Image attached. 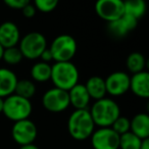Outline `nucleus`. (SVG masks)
Segmentation results:
<instances>
[{
  "instance_id": "obj_1",
  "label": "nucleus",
  "mask_w": 149,
  "mask_h": 149,
  "mask_svg": "<svg viewBox=\"0 0 149 149\" xmlns=\"http://www.w3.org/2000/svg\"><path fill=\"white\" fill-rule=\"evenodd\" d=\"M94 130L95 124L88 108L74 109L70 113L68 120V131L74 140L83 141L90 138Z\"/></svg>"
},
{
  "instance_id": "obj_2",
  "label": "nucleus",
  "mask_w": 149,
  "mask_h": 149,
  "mask_svg": "<svg viewBox=\"0 0 149 149\" xmlns=\"http://www.w3.org/2000/svg\"><path fill=\"white\" fill-rule=\"evenodd\" d=\"M89 111L95 126L99 128L110 127L120 116L118 104L113 99L107 97L95 100Z\"/></svg>"
},
{
  "instance_id": "obj_3",
  "label": "nucleus",
  "mask_w": 149,
  "mask_h": 149,
  "mask_svg": "<svg viewBox=\"0 0 149 149\" xmlns=\"http://www.w3.org/2000/svg\"><path fill=\"white\" fill-rule=\"evenodd\" d=\"M79 70L72 61L54 62L51 65L50 80L55 88L68 91L79 83Z\"/></svg>"
},
{
  "instance_id": "obj_4",
  "label": "nucleus",
  "mask_w": 149,
  "mask_h": 149,
  "mask_svg": "<svg viewBox=\"0 0 149 149\" xmlns=\"http://www.w3.org/2000/svg\"><path fill=\"white\" fill-rule=\"evenodd\" d=\"M2 113L13 122L26 120L32 113V103L29 99L13 93L4 98Z\"/></svg>"
},
{
  "instance_id": "obj_5",
  "label": "nucleus",
  "mask_w": 149,
  "mask_h": 149,
  "mask_svg": "<svg viewBox=\"0 0 149 149\" xmlns=\"http://www.w3.org/2000/svg\"><path fill=\"white\" fill-rule=\"evenodd\" d=\"M77 42L74 38L68 34H62L54 38L50 45L52 58L55 62L70 61L77 53Z\"/></svg>"
},
{
  "instance_id": "obj_6",
  "label": "nucleus",
  "mask_w": 149,
  "mask_h": 149,
  "mask_svg": "<svg viewBox=\"0 0 149 149\" xmlns=\"http://www.w3.org/2000/svg\"><path fill=\"white\" fill-rule=\"evenodd\" d=\"M22 54L28 59H37L41 53L47 48V41L43 34L39 32H30L19 42V46Z\"/></svg>"
},
{
  "instance_id": "obj_7",
  "label": "nucleus",
  "mask_w": 149,
  "mask_h": 149,
  "mask_svg": "<svg viewBox=\"0 0 149 149\" xmlns=\"http://www.w3.org/2000/svg\"><path fill=\"white\" fill-rule=\"evenodd\" d=\"M38 130L35 123L29 118L15 122L11 129V136L15 142L19 146L32 144L35 142Z\"/></svg>"
},
{
  "instance_id": "obj_8",
  "label": "nucleus",
  "mask_w": 149,
  "mask_h": 149,
  "mask_svg": "<svg viewBox=\"0 0 149 149\" xmlns=\"http://www.w3.org/2000/svg\"><path fill=\"white\" fill-rule=\"evenodd\" d=\"M42 104L44 108L50 112L57 113L64 111L70 106L68 91L55 87L47 90L42 97Z\"/></svg>"
},
{
  "instance_id": "obj_9",
  "label": "nucleus",
  "mask_w": 149,
  "mask_h": 149,
  "mask_svg": "<svg viewBox=\"0 0 149 149\" xmlns=\"http://www.w3.org/2000/svg\"><path fill=\"white\" fill-rule=\"evenodd\" d=\"M95 13L103 21L110 23L120 19L125 13L124 0H97Z\"/></svg>"
},
{
  "instance_id": "obj_10",
  "label": "nucleus",
  "mask_w": 149,
  "mask_h": 149,
  "mask_svg": "<svg viewBox=\"0 0 149 149\" xmlns=\"http://www.w3.org/2000/svg\"><path fill=\"white\" fill-rule=\"evenodd\" d=\"M90 138L93 149H118L120 135L110 127L94 130Z\"/></svg>"
},
{
  "instance_id": "obj_11",
  "label": "nucleus",
  "mask_w": 149,
  "mask_h": 149,
  "mask_svg": "<svg viewBox=\"0 0 149 149\" xmlns=\"http://www.w3.org/2000/svg\"><path fill=\"white\" fill-rule=\"evenodd\" d=\"M105 81L106 94L111 96H122L130 90V76L125 72H113Z\"/></svg>"
},
{
  "instance_id": "obj_12",
  "label": "nucleus",
  "mask_w": 149,
  "mask_h": 149,
  "mask_svg": "<svg viewBox=\"0 0 149 149\" xmlns=\"http://www.w3.org/2000/svg\"><path fill=\"white\" fill-rule=\"evenodd\" d=\"M137 25L138 19L124 13L120 19L107 23V30L113 37L122 38L136 29Z\"/></svg>"
},
{
  "instance_id": "obj_13",
  "label": "nucleus",
  "mask_w": 149,
  "mask_h": 149,
  "mask_svg": "<svg viewBox=\"0 0 149 149\" xmlns=\"http://www.w3.org/2000/svg\"><path fill=\"white\" fill-rule=\"evenodd\" d=\"M21 40V32L13 22H4L0 25V45L3 48L17 46Z\"/></svg>"
},
{
  "instance_id": "obj_14",
  "label": "nucleus",
  "mask_w": 149,
  "mask_h": 149,
  "mask_svg": "<svg viewBox=\"0 0 149 149\" xmlns=\"http://www.w3.org/2000/svg\"><path fill=\"white\" fill-rule=\"evenodd\" d=\"M130 90L137 97L144 99L149 97V74L146 70L133 74L130 77Z\"/></svg>"
},
{
  "instance_id": "obj_15",
  "label": "nucleus",
  "mask_w": 149,
  "mask_h": 149,
  "mask_svg": "<svg viewBox=\"0 0 149 149\" xmlns=\"http://www.w3.org/2000/svg\"><path fill=\"white\" fill-rule=\"evenodd\" d=\"M70 105H72L74 109H86L90 103L89 93L86 89L85 85L79 84L74 85L68 91Z\"/></svg>"
},
{
  "instance_id": "obj_16",
  "label": "nucleus",
  "mask_w": 149,
  "mask_h": 149,
  "mask_svg": "<svg viewBox=\"0 0 149 149\" xmlns=\"http://www.w3.org/2000/svg\"><path fill=\"white\" fill-rule=\"evenodd\" d=\"M17 80V74L11 70L0 68V97L5 98L15 93Z\"/></svg>"
},
{
  "instance_id": "obj_17",
  "label": "nucleus",
  "mask_w": 149,
  "mask_h": 149,
  "mask_svg": "<svg viewBox=\"0 0 149 149\" xmlns=\"http://www.w3.org/2000/svg\"><path fill=\"white\" fill-rule=\"evenodd\" d=\"M130 132L144 140L149 138V116L147 113H137L130 120Z\"/></svg>"
},
{
  "instance_id": "obj_18",
  "label": "nucleus",
  "mask_w": 149,
  "mask_h": 149,
  "mask_svg": "<svg viewBox=\"0 0 149 149\" xmlns=\"http://www.w3.org/2000/svg\"><path fill=\"white\" fill-rule=\"evenodd\" d=\"M85 87L91 99L99 100L106 96L105 81L103 78L99 77V76L90 77L86 82Z\"/></svg>"
},
{
  "instance_id": "obj_19",
  "label": "nucleus",
  "mask_w": 149,
  "mask_h": 149,
  "mask_svg": "<svg viewBox=\"0 0 149 149\" xmlns=\"http://www.w3.org/2000/svg\"><path fill=\"white\" fill-rule=\"evenodd\" d=\"M125 15L140 19L146 11V2L145 0H124Z\"/></svg>"
},
{
  "instance_id": "obj_20",
  "label": "nucleus",
  "mask_w": 149,
  "mask_h": 149,
  "mask_svg": "<svg viewBox=\"0 0 149 149\" xmlns=\"http://www.w3.org/2000/svg\"><path fill=\"white\" fill-rule=\"evenodd\" d=\"M32 80L38 83H44L50 80L51 77V64L43 61L36 62L31 68Z\"/></svg>"
},
{
  "instance_id": "obj_21",
  "label": "nucleus",
  "mask_w": 149,
  "mask_h": 149,
  "mask_svg": "<svg viewBox=\"0 0 149 149\" xmlns=\"http://www.w3.org/2000/svg\"><path fill=\"white\" fill-rule=\"evenodd\" d=\"M127 68L132 74H137L145 70L146 59L145 56L140 52H132L127 57Z\"/></svg>"
},
{
  "instance_id": "obj_22",
  "label": "nucleus",
  "mask_w": 149,
  "mask_h": 149,
  "mask_svg": "<svg viewBox=\"0 0 149 149\" xmlns=\"http://www.w3.org/2000/svg\"><path fill=\"white\" fill-rule=\"evenodd\" d=\"M15 94L30 100L36 94L35 83L32 80L28 79L17 80L15 89Z\"/></svg>"
},
{
  "instance_id": "obj_23",
  "label": "nucleus",
  "mask_w": 149,
  "mask_h": 149,
  "mask_svg": "<svg viewBox=\"0 0 149 149\" xmlns=\"http://www.w3.org/2000/svg\"><path fill=\"white\" fill-rule=\"evenodd\" d=\"M141 140L139 137H137L132 132H127L123 135H120V143H118V148L120 149H140L141 147Z\"/></svg>"
},
{
  "instance_id": "obj_24",
  "label": "nucleus",
  "mask_w": 149,
  "mask_h": 149,
  "mask_svg": "<svg viewBox=\"0 0 149 149\" xmlns=\"http://www.w3.org/2000/svg\"><path fill=\"white\" fill-rule=\"evenodd\" d=\"M23 58H24V56L17 46L5 48V49L3 50L2 59L4 60V62H6L7 64H10V65L19 64V62L23 60Z\"/></svg>"
},
{
  "instance_id": "obj_25",
  "label": "nucleus",
  "mask_w": 149,
  "mask_h": 149,
  "mask_svg": "<svg viewBox=\"0 0 149 149\" xmlns=\"http://www.w3.org/2000/svg\"><path fill=\"white\" fill-rule=\"evenodd\" d=\"M59 0H34V6L41 13H48L56 8Z\"/></svg>"
},
{
  "instance_id": "obj_26",
  "label": "nucleus",
  "mask_w": 149,
  "mask_h": 149,
  "mask_svg": "<svg viewBox=\"0 0 149 149\" xmlns=\"http://www.w3.org/2000/svg\"><path fill=\"white\" fill-rule=\"evenodd\" d=\"M110 128L118 135H123L125 133L130 131V120L126 116H120L116 120L113 122V124L110 126Z\"/></svg>"
},
{
  "instance_id": "obj_27",
  "label": "nucleus",
  "mask_w": 149,
  "mask_h": 149,
  "mask_svg": "<svg viewBox=\"0 0 149 149\" xmlns=\"http://www.w3.org/2000/svg\"><path fill=\"white\" fill-rule=\"evenodd\" d=\"M6 6L13 9H23L26 5L31 3V0H3Z\"/></svg>"
},
{
  "instance_id": "obj_28",
  "label": "nucleus",
  "mask_w": 149,
  "mask_h": 149,
  "mask_svg": "<svg viewBox=\"0 0 149 149\" xmlns=\"http://www.w3.org/2000/svg\"><path fill=\"white\" fill-rule=\"evenodd\" d=\"M36 11H37V9H36V7L34 6V4H32V3H29V4L26 5V6L22 9V13H23L24 17H27V19H32V17H35Z\"/></svg>"
},
{
  "instance_id": "obj_29",
  "label": "nucleus",
  "mask_w": 149,
  "mask_h": 149,
  "mask_svg": "<svg viewBox=\"0 0 149 149\" xmlns=\"http://www.w3.org/2000/svg\"><path fill=\"white\" fill-rule=\"evenodd\" d=\"M39 58H41V61L46 62V63H49L51 60H53V58H52L51 51H50L49 48H46V49L41 53V55H40Z\"/></svg>"
},
{
  "instance_id": "obj_30",
  "label": "nucleus",
  "mask_w": 149,
  "mask_h": 149,
  "mask_svg": "<svg viewBox=\"0 0 149 149\" xmlns=\"http://www.w3.org/2000/svg\"><path fill=\"white\" fill-rule=\"evenodd\" d=\"M140 149H149V138L142 140V143H141Z\"/></svg>"
},
{
  "instance_id": "obj_31",
  "label": "nucleus",
  "mask_w": 149,
  "mask_h": 149,
  "mask_svg": "<svg viewBox=\"0 0 149 149\" xmlns=\"http://www.w3.org/2000/svg\"><path fill=\"white\" fill-rule=\"evenodd\" d=\"M19 149H40L38 146H36L34 143H32V144H28V145H24V146H21V148Z\"/></svg>"
},
{
  "instance_id": "obj_32",
  "label": "nucleus",
  "mask_w": 149,
  "mask_h": 149,
  "mask_svg": "<svg viewBox=\"0 0 149 149\" xmlns=\"http://www.w3.org/2000/svg\"><path fill=\"white\" fill-rule=\"evenodd\" d=\"M3 101H4V98L0 97V113H2V109H3Z\"/></svg>"
},
{
  "instance_id": "obj_33",
  "label": "nucleus",
  "mask_w": 149,
  "mask_h": 149,
  "mask_svg": "<svg viewBox=\"0 0 149 149\" xmlns=\"http://www.w3.org/2000/svg\"><path fill=\"white\" fill-rule=\"evenodd\" d=\"M3 50H4V48H3L2 46L0 45V60H2V54H3Z\"/></svg>"
}]
</instances>
